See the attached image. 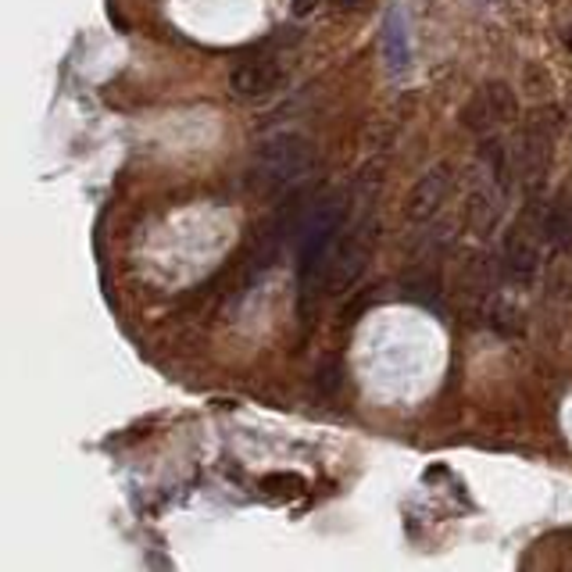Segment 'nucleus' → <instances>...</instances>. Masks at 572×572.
Here are the masks:
<instances>
[{"instance_id":"obj_13","label":"nucleus","mask_w":572,"mask_h":572,"mask_svg":"<svg viewBox=\"0 0 572 572\" xmlns=\"http://www.w3.org/2000/svg\"><path fill=\"white\" fill-rule=\"evenodd\" d=\"M562 44H565V50L572 55V19L565 22V29H562Z\"/></svg>"},{"instance_id":"obj_3","label":"nucleus","mask_w":572,"mask_h":572,"mask_svg":"<svg viewBox=\"0 0 572 572\" xmlns=\"http://www.w3.org/2000/svg\"><path fill=\"white\" fill-rule=\"evenodd\" d=\"M544 223H548V204L529 198L526 207L512 223L509 237H504L501 262H504V276H509L515 286H529L540 276V243L548 240Z\"/></svg>"},{"instance_id":"obj_11","label":"nucleus","mask_w":572,"mask_h":572,"mask_svg":"<svg viewBox=\"0 0 572 572\" xmlns=\"http://www.w3.org/2000/svg\"><path fill=\"white\" fill-rule=\"evenodd\" d=\"M341 383H344V369H341V361H326V366L319 369V376H315V390L319 394H336L341 390Z\"/></svg>"},{"instance_id":"obj_10","label":"nucleus","mask_w":572,"mask_h":572,"mask_svg":"<svg viewBox=\"0 0 572 572\" xmlns=\"http://www.w3.org/2000/svg\"><path fill=\"white\" fill-rule=\"evenodd\" d=\"M548 243H555V251H569L572 247V198H558L555 204H548Z\"/></svg>"},{"instance_id":"obj_2","label":"nucleus","mask_w":572,"mask_h":572,"mask_svg":"<svg viewBox=\"0 0 572 572\" xmlns=\"http://www.w3.org/2000/svg\"><path fill=\"white\" fill-rule=\"evenodd\" d=\"M308 165L311 143L301 133H279L254 151V162L247 168V190H254L258 198H276L308 172Z\"/></svg>"},{"instance_id":"obj_4","label":"nucleus","mask_w":572,"mask_h":572,"mask_svg":"<svg viewBox=\"0 0 572 572\" xmlns=\"http://www.w3.org/2000/svg\"><path fill=\"white\" fill-rule=\"evenodd\" d=\"M519 119V100L509 83H487L465 100L462 108V126L473 133H493L498 126H509Z\"/></svg>"},{"instance_id":"obj_1","label":"nucleus","mask_w":572,"mask_h":572,"mask_svg":"<svg viewBox=\"0 0 572 572\" xmlns=\"http://www.w3.org/2000/svg\"><path fill=\"white\" fill-rule=\"evenodd\" d=\"M344 201L341 193L311 201V212L301 226V258H297V276H301V311L315 301L322 290H330V262L333 247L341 240Z\"/></svg>"},{"instance_id":"obj_14","label":"nucleus","mask_w":572,"mask_h":572,"mask_svg":"<svg viewBox=\"0 0 572 572\" xmlns=\"http://www.w3.org/2000/svg\"><path fill=\"white\" fill-rule=\"evenodd\" d=\"M336 4H341L344 11H358L361 4H366V0H336Z\"/></svg>"},{"instance_id":"obj_12","label":"nucleus","mask_w":572,"mask_h":572,"mask_svg":"<svg viewBox=\"0 0 572 572\" xmlns=\"http://www.w3.org/2000/svg\"><path fill=\"white\" fill-rule=\"evenodd\" d=\"M290 4H294V15H311L319 0H290Z\"/></svg>"},{"instance_id":"obj_8","label":"nucleus","mask_w":572,"mask_h":572,"mask_svg":"<svg viewBox=\"0 0 572 572\" xmlns=\"http://www.w3.org/2000/svg\"><path fill=\"white\" fill-rule=\"evenodd\" d=\"M279 83V64L272 58H254V61H243L237 72H233V94L243 97V100H258L272 94Z\"/></svg>"},{"instance_id":"obj_6","label":"nucleus","mask_w":572,"mask_h":572,"mask_svg":"<svg viewBox=\"0 0 572 572\" xmlns=\"http://www.w3.org/2000/svg\"><path fill=\"white\" fill-rule=\"evenodd\" d=\"M372 254V226L369 218L358 223L355 229H347L333 247V262H330V294H344L369 265Z\"/></svg>"},{"instance_id":"obj_7","label":"nucleus","mask_w":572,"mask_h":572,"mask_svg":"<svg viewBox=\"0 0 572 572\" xmlns=\"http://www.w3.org/2000/svg\"><path fill=\"white\" fill-rule=\"evenodd\" d=\"M504 201H509V183L501 179H490L484 190H476L465 207V223L476 233V237H490L498 223L504 218Z\"/></svg>"},{"instance_id":"obj_5","label":"nucleus","mask_w":572,"mask_h":572,"mask_svg":"<svg viewBox=\"0 0 572 572\" xmlns=\"http://www.w3.org/2000/svg\"><path fill=\"white\" fill-rule=\"evenodd\" d=\"M451 187H454V165L451 162H437L433 168H426V172L415 179V187L408 190L405 207H401L405 223L426 226L429 218L440 212V204L448 201Z\"/></svg>"},{"instance_id":"obj_9","label":"nucleus","mask_w":572,"mask_h":572,"mask_svg":"<svg viewBox=\"0 0 572 572\" xmlns=\"http://www.w3.org/2000/svg\"><path fill=\"white\" fill-rule=\"evenodd\" d=\"M383 61L390 75L408 72L412 64V47H408V33H405V15L401 11H390L386 25H383Z\"/></svg>"}]
</instances>
